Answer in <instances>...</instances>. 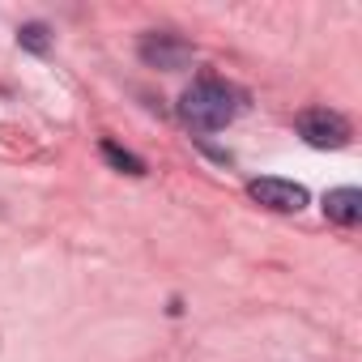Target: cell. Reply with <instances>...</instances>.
<instances>
[{
	"label": "cell",
	"instance_id": "1",
	"mask_svg": "<svg viewBox=\"0 0 362 362\" xmlns=\"http://www.w3.org/2000/svg\"><path fill=\"white\" fill-rule=\"evenodd\" d=\"M239 115V90L218 77H197L179 94V119L197 132H218Z\"/></svg>",
	"mask_w": 362,
	"mask_h": 362
},
{
	"label": "cell",
	"instance_id": "2",
	"mask_svg": "<svg viewBox=\"0 0 362 362\" xmlns=\"http://www.w3.org/2000/svg\"><path fill=\"white\" fill-rule=\"evenodd\" d=\"M298 136L315 149H341L349 145V119L332 107H307L298 115Z\"/></svg>",
	"mask_w": 362,
	"mask_h": 362
},
{
	"label": "cell",
	"instance_id": "6",
	"mask_svg": "<svg viewBox=\"0 0 362 362\" xmlns=\"http://www.w3.org/2000/svg\"><path fill=\"white\" fill-rule=\"evenodd\" d=\"M103 158L115 166V170H128V175H145V162L136 158V153H128V149H119L115 141H103Z\"/></svg>",
	"mask_w": 362,
	"mask_h": 362
},
{
	"label": "cell",
	"instance_id": "4",
	"mask_svg": "<svg viewBox=\"0 0 362 362\" xmlns=\"http://www.w3.org/2000/svg\"><path fill=\"white\" fill-rule=\"evenodd\" d=\"M141 60L149 64V69H162V73H175V69H184L188 60H192V43L188 39H179V35H145L141 39Z\"/></svg>",
	"mask_w": 362,
	"mask_h": 362
},
{
	"label": "cell",
	"instance_id": "7",
	"mask_svg": "<svg viewBox=\"0 0 362 362\" xmlns=\"http://www.w3.org/2000/svg\"><path fill=\"white\" fill-rule=\"evenodd\" d=\"M18 43H22L26 52H35V56H43V52L52 47V39H47V26H43V22H30V26H22V30H18Z\"/></svg>",
	"mask_w": 362,
	"mask_h": 362
},
{
	"label": "cell",
	"instance_id": "5",
	"mask_svg": "<svg viewBox=\"0 0 362 362\" xmlns=\"http://www.w3.org/2000/svg\"><path fill=\"white\" fill-rule=\"evenodd\" d=\"M324 214L337 226H358L362 222V192L358 188H332L324 197Z\"/></svg>",
	"mask_w": 362,
	"mask_h": 362
},
{
	"label": "cell",
	"instance_id": "3",
	"mask_svg": "<svg viewBox=\"0 0 362 362\" xmlns=\"http://www.w3.org/2000/svg\"><path fill=\"white\" fill-rule=\"evenodd\" d=\"M247 197H252L256 205L273 209V214H298V209H307V201H311V192H307L303 184H294V179H252V184H247Z\"/></svg>",
	"mask_w": 362,
	"mask_h": 362
}]
</instances>
